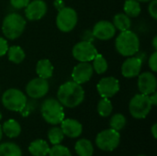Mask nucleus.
I'll return each mask as SVG.
<instances>
[{
    "mask_svg": "<svg viewBox=\"0 0 157 156\" xmlns=\"http://www.w3.org/2000/svg\"><path fill=\"white\" fill-rule=\"evenodd\" d=\"M58 101L66 108H75L85 99V91L81 85L75 81H68L60 86L57 92Z\"/></svg>",
    "mask_w": 157,
    "mask_h": 156,
    "instance_id": "nucleus-1",
    "label": "nucleus"
},
{
    "mask_svg": "<svg viewBox=\"0 0 157 156\" xmlns=\"http://www.w3.org/2000/svg\"><path fill=\"white\" fill-rule=\"evenodd\" d=\"M117 51L125 57L135 55L140 50V40L135 32L128 29L121 31L115 40Z\"/></svg>",
    "mask_w": 157,
    "mask_h": 156,
    "instance_id": "nucleus-2",
    "label": "nucleus"
},
{
    "mask_svg": "<svg viewBox=\"0 0 157 156\" xmlns=\"http://www.w3.org/2000/svg\"><path fill=\"white\" fill-rule=\"evenodd\" d=\"M25 28V18L17 13H11L6 16L2 23V32L8 40H16L20 37Z\"/></svg>",
    "mask_w": 157,
    "mask_h": 156,
    "instance_id": "nucleus-3",
    "label": "nucleus"
},
{
    "mask_svg": "<svg viewBox=\"0 0 157 156\" xmlns=\"http://www.w3.org/2000/svg\"><path fill=\"white\" fill-rule=\"evenodd\" d=\"M41 116L44 120L52 125L60 124L64 120L63 106L54 98H47L40 107Z\"/></svg>",
    "mask_w": 157,
    "mask_h": 156,
    "instance_id": "nucleus-4",
    "label": "nucleus"
},
{
    "mask_svg": "<svg viewBox=\"0 0 157 156\" xmlns=\"http://www.w3.org/2000/svg\"><path fill=\"white\" fill-rule=\"evenodd\" d=\"M2 104L8 110L21 112L26 108L27 97L19 89L9 88L2 96Z\"/></svg>",
    "mask_w": 157,
    "mask_h": 156,
    "instance_id": "nucleus-5",
    "label": "nucleus"
},
{
    "mask_svg": "<svg viewBox=\"0 0 157 156\" xmlns=\"http://www.w3.org/2000/svg\"><path fill=\"white\" fill-rule=\"evenodd\" d=\"M152 103L149 96L144 94L135 95L130 101L129 110L131 115L137 120H142L147 117L152 109Z\"/></svg>",
    "mask_w": 157,
    "mask_h": 156,
    "instance_id": "nucleus-6",
    "label": "nucleus"
},
{
    "mask_svg": "<svg viewBox=\"0 0 157 156\" xmlns=\"http://www.w3.org/2000/svg\"><path fill=\"white\" fill-rule=\"evenodd\" d=\"M77 21L78 16L74 8L64 6L58 11L56 17V25L62 32L72 31L75 28Z\"/></svg>",
    "mask_w": 157,
    "mask_h": 156,
    "instance_id": "nucleus-7",
    "label": "nucleus"
},
{
    "mask_svg": "<svg viewBox=\"0 0 157 156\" xmlns=\"http://www.w3.org/2000/svg\"><path fill=\"white\" fill-rule=\"evenodd\" d=\"M121 142V135L119 131L113 130V129H109L100 131L96 138V144L97 146L106 152H111L115 150Z\"/></svg>",
    "mask_w": 157,
    "mask_h": 156,
    "instance_id": "nucleus-8",
    "label": "nucleus"
},
{
    "mask_svg": "<svg viewBox=\"0 0 157 156\" xmlns=\"http://www.w3.org/2000/svg\"><path fill=\"white\" fill-rule=\"evenodd\" d=\"M73 56L78 62H91L95 56L98 54V51L96 47L90 42L86 40H83L77 42L72 50Z\"/></svg>",
    "mask_w": 157,
    "mask_h": 156,
    "instance_id": "nucleus-9",
    "label": "nucleus"
},
{
    "mask_svg": "<svg viewBox=\"0 0 157 156\" xmlns=\"http://www.w3.org/2000/svg\"><path fill=\"white\" fill-rule=\"evenodd\" d=\"M50 86L46 79L37 77L30 80L26 86V93L27 95L34 99L43 97L47 95L49 91Z\"/></svg>",
    "mask_w": 157,
    "mask_h": 156,
    "instance_id": "nucleus-10",
    "label": "nucleus"
},
{
    "mask_svg": "<svg viewBox=\"0 0 157 156\" xmlns=\"http://www.w3.org/2000/svg\"><path fill=\"white\" fill-rule=\"evenodd\" d=\"M97 89L100 97L105 98H110L114 97L120 90V82L113 76H107L102 78L98 86Z\"/></svg>",
    "mask_w": 157,
    "mask_h": 156,
    "instance_id": "nucleus-11",
    "label": "nucleus"
},
{
    "mask_svg": "<svg viewBox=\"0 0 157 156\" xmlns=\"http://www.w3.org/2000/svg\"><path fill=\"white\" fill-rule=\"evenodd\" d=\"M47 4L43 0H32L25 7V16L29 20L35 21L42 18L47 13Z\"/></svg>",
    "mask_w": 157,
    "mask_h": 156,
    "instance_id": "nucleus-12",
    "label": "nucleus"
},
{
    "mask_svg": "<svg viewBox=\"0 0 157 156\" xmlns=\"http://www.w3.org/2000/svg\"><path fill=\"white\" fill-rule=\"evenodd\" d=\"M116 30L117 29L112 22L108 20H100L95 24L92 33L95 38L100 40H109L114 37Z\"/></svg>",
    "mask_w": 157,
    "mask_h": 156,
    "instance_id": "nucleus-13",
    "label": "nucleus"
},
{
    "mask_svg": "<svg viewBox=\"0 0 157 156\" xmlns=\"http://www.w3.org/2000/svg\"><path fill=\"white\" fill-rule=\"evenodd\" d=\"M93 72H94L93 67L89 63L80 62L73 69L72 72L73 81H75L79 85L85 84L91 79L93 75Z\"/></svg>",
    "mask_w": 157,
    "mask_h": 156,
    "instance_id": "nucleus-14",
    "label": "nucleus"
},
{
    "mask_svg": "<svg viewBox=\"0 0 157 156\" xmlns=\"http://www.w3.org/2000/svg\"><path fill=\"white\" fill-rule=\"evenodd\" d=\"M157 79L154 73L144 72L139 74L138 78V88L141 94L151 95L156 91Z\"/></svg>",
    "mask_w": 157,
    "mask_h": 156,
    "instance_id": "nucleus-15",
    "label": "nucleus"
},
{
    "mask_svg": "<svg viewBox=\"0 0 157 156\" xmlns=\"http://www.w3.org/2000/svg\"><path fill=\"white\" fill-rule=\"evenodd\" d=\"M143 60L139 57H131L124 61L121 65V74L126 78H133L141 73Z\"/></svg>",
    "mask_w": 157,
    "mask_h": 156,
    "instance_id": "nucleus-16",
    "label": "nucleus"
},
{
    "mask_svg": "<svg viewBox=\"0 0 157 156\" xmlns=\"http://www.w3.org/2000/svg\"><path fill=\"white\" fill-rule=\"evenodd\" d=\"M62 131L64 135H66L69 138H76L79 137L82 134L83 127L82 124L74 119H66L63 120L62 122Z\"/></svg>",
    "mask_w": 157,
    "mask_h": 156,
    "instance_id": "nucleus-17",
    "label": "nucleus"
},
{
    "mask_svg": "<svg viewBox=\"0 0 157 156\" xmlns=\"http://www.w3.org/2000/svg\"><path fill=\"white\" fill-rule=\"evenodd\" d=\"M36 73L39 75V77L47 80L52 76L53 66L48 59H41L37 63Z\"/></svg>",
    "mask_w": 157,
    "mask_h": 156,
    "instance_id": "nucleus-18",
    "label": "nucleus"
},
{
    "mask_svg": "<svg viewBox=\"0 0 157 156\" xmlns=\"http://www.w3.org/2000/svg\"><path fill=\"white\" fill-rule=\"evenodd\" d=\"M49 150L48 143L43 140H35L29 146V152L33 156H46Z\"/></svg>",
    "mask_w": 157,
    "mask_h": 156,
    "instance_id": "nucleus-19",
    "label": "nucleus"
},
{
    "mask_svg": "<svg viewBox=\"0 0 157 156\" xmlns=\"http://www.w3.org/2000/svg\"><path fill=\"white\" fill-rule=\"evenodd\" d=\"M2 131L8 138H16L19 136L21 132V127L17 120H8L4 122L2 126Z\"/></svg>",
    "mask_w": 157,
    "mask_h": 156,
    "instance_id": "nucleus-20",
    "label": "nucleus"
},
{
    "mask_svg": "<svg viewBox=\"0 0 157 156\" xmlns=\"http://www.w3.org/2000/svg\"><path fill=\"white\" fill-rule=\"evenodd\" d=\"M113 25L116 29L121 31L128 30L132 27L131 17H128L125 13H118L113 17Z\"/></svg>",
    "mask_w": 157,
    "mask_h": 156,
    "instance_id": "nucleus-21",
    "label": "nucleus"
},
{
    "mask_svg": "<svg viewBox=\"0 0 157 156\" xmlns=\"http://www.w3.org/2000/svg\"><path fill=\"white\" fill-rule=\"evenodd\" d=\"M75 149L79 156H92L94 153V148L91 142L86 139H81L77 141Z\"/></svg>",
    "mask_w": 157,
    "mask_h": 156,
    "instance_id": "nucleus-22",
    "label": "nucleus"
},
{
    "mask_svg": "<svg viewBox=\"0 0 157 156\" xmlns=\"http://www.w3.org/2000/svg\"><path fill=\"white\" fill-rule=\"evenodd\" d=\"M8 60L14 63H20L25 60L26 53L24 50L19 46H11L8 47V50L6 51Z\"/></svg>",
    "mask_w": 157,
    "mask_h": 156,
    "instance_id": "nucleus-23",
    "label": "nucleus"
},
{
    "mask_svg": "<svg viewBox=\"0 0 157 156\" xmlns=\"http://www.w3.org/2000/svg\"><path fill=\"white\" fill-rule=\"evenodd\" d=\"M0 156H22L21 149L13 143L0 144Z\"/></svg>",
    "mask_w": 157,
    "mask_h": 156,
    "instance_id": "nucleus-24",
    "label": "nucleus"
},
{
    "mask_svg": "<svg viewBox=\"0 0 157 156\" xmlns=\"http://www.w3.org/2000/svg\"><path fill=\"white\" fill-rule=\"evenodd\" d=\"M124 13L130 17H136L141 13V5L140 2L136 0H126L124 3Z\"/></svg>",
    "mask_w": 157,
    "mask_h": 156,
    "instance_id": "nucleus-25",
    "label": "nucleus"
},
{
    "mask_svg": "<svg viewBox=\"0 0 157 156\" xmlns=\"http://www.w3.org/2000/svg\"><path fill=\"white\" fill-rule=\"evenodd\" d=\"M92 61H93V64H92L93 70L97 74H102L106 73V71L108 70V62L103 57V55L98 53Z\"/></svg>",
    "mask_w": 157,
    "mask_h": 156,
    "instance_id": "nucleus-26",
    "label": "nucleus"
},
{
    "mask_svg": "<svg viewBox=\"0 0 157 156\" xmlns=\"http://www.w3.org/2000/svg\"><path fill=\"white\" fill-rule=\"evenodd\" d=\"M113 107L109 98L102 97V99L98 104V112L101 117H109L112 112Z\"/></svg>",
    "mask_w": 157,
    "mask_h": 156,
    "instance_id": "nucleus-27",
    "label": "nucleus"
},
{
    "mask_svg": "<svg viewBox=\"0 0 157 156\" xmlns=\"http://www.w3.org/2000/svg\"><path fill=\"white\" fill-rule=\"evenodd\" d=\"M64 134L62 131L61 128L58 127H53L49 131H48V138L49 141L52 144L56 145V144H60L63 140Z\"/></svg>",
    "mask_w": 157,
    "mask_h": 156,
    "instance_id": "nucleus-28",
    "label": "nucleus"
},
{
    "mask_svg": "<svg viewBox=\"0 0 157 156\" xmlns=\"http://www.w3.org/2000/svg\"><path fill=\"white\" fill-rule=\"evenodd\" d=\"M109 124H110L111 129H113L117 131H120L126 125V118L122 114L117 113L112 116Z\"/></svg>",
    "mask_w": 157,
    "mask_h": 156,
    "instance_id": "nucleus-29",
    "label": "nucleus"
},
{
    "mask_svg": "<svg viewBox=\"0 0 157 156\" xmlns=\"http://www.w3.org/2000/svg\"><path fill=\"white\" fill-rule=\"evenodd\" d=\"M48 154L49 156H72L69 149L61 144H56L50 148Z\"/></svg>",
    "mask_w": 157,
    "mask_h": 156,
    "instance_id": "nucleus-30",
    "label": "nucleus"
},
{
    "mask_svg": "<svg viewBox=\"0 0 157 156\" xmlns=\"http://www.w3.org/2000/svg\"><path fill=\"white\" fill-rule=\"evenodd\" d=\"M148 12L154 19H157V0L150 1L148 6Z\"/></svg>",
    "mask_w": 157,
    "mask_h": 156,
    "instance_id": "nucleus-31",
    "label": "nucleus"
},
{
    "mask_svg": "<svg viewBox=\"0 0 157 156\" xmlns=\"http://www.w3.org/2000/svg\"><path fill=\"white\" fill-rule=\"evenodd\" d=\"M148 63H149L150 69H151L154 73L157 72V51H155L151 54V56H150V58H149V62H148Z\"/></svg>",
    "mask_w": 157,
    "mask_h": 156,
    "instance_id": "nucleus-32",
    "label": "nucleus"
},
{
    "mask_svg": "<svg viewBox=\"0 0 157 156\" xmlns=\"http://www.w3.org/2000/svg\"><path fill=\"white\" fill-rule=\"evenodd\" d=\"M30 2V0H10V4L13 7L21 9L27 6V5Z\"/></svg>",
    "mask_w": 157,
    "mask_h": 156,
    "instance_id": "nucleus-33",
    "label": "nucleus"
},
{
    "mask_svg": "<svg viewBox=\"0 0 157 156\" xmlns=\"http://www.w3.org/2000/svg\"><path fill=\"white\" fill-rule=\"evenodd\" d=\"M8 50V43L6 39L3 37H0V57L6 54V51Z\"/></svg>",
    "mask_w": 157,
    "mask_h": 156,
    "instance_id": "nucleus-34",
    "label": "nucleus"
},
{
    "mask_svg": "<svg viewBox=\"0 0 157 156\" xmlns=\"http://www.w3.org/2000/svg\"><path fill=\"white\" fill-rule=\"evenodd\" d=\"M149 98L151 100V103L153 106H156L157 105V93L154 92L151 95H149Z\"/></svg>",
    "mask_w": 157,
    "mask_h": 156,
    "instance_id": "nucleus-35",
    "label": "nucleus"
},
{
    "mask_svg": "<svg viewBox=\"0 0 157 156\" xmlns=\"http://www.w3.org/2000/svg\"><path fill=\"white\" fill-rule=\"evenodd\" d=\"M54 6L58 9V11L60 9H62L63 7H64V3L63 0H55L54 1Z\"/></svg>",
    "mask_w": 157,
    "mask_h": 156,
    "instance_id": "nucleus-36",
    "label": "nucleus"
},
{
    "mask_svg": "<svg viewBox=\"0 0 157 156\" xmlns=\"http://www.w3.org/2000/svg\"><path fill=\"white\" fill-rule=\"evenodd\" d=\"M152 133H153V136H154V138H155V139H156L157 138V124L156 123H155V124L153 125V127H152Z\"/></svg>",
    "mask_w": 157,
    "mask_h": 156,
    "instance_id": "nucleus-37",
    "label": "nucleus"
},
{
    "mask_svg": "<svg viewBox=\"0 0 157 156\" xmlns=\"http://www.w3.org/2000/svg\"><path fill=\"white\" fill-rule=\"evenodd\" d=\"M152 44H153V47H154V49H155V51H157V36H155V37H154Z\"/></svg>",
    "mask_w": 157,
    "mask_h": 156,
    "instance_id": "nucleus-38",
    "label": "nucleus"
},
{
    "mask_svg": "<svg viewBox=\"0 0 157 156\" xmlns=\"http://www.w3.org/2000/svg\"><path fill=\"white\" fill-rule=\"evenodd\" d=\"M2 135H3V131H2V126L0 125V141L2 139Z\"/></svg>",
    "mask_w": 157,
    "mask_h": 156,
    "instance_id": "nucleus-39",
    "label": "nucleus"
},
{
    "mask_svg": "<svg viewBox=\"0 0 157 156\" xmlns=\"http://www.w3.org/2000/svg\"><path fill=\"white\" fill-rule=\"evenodd\" d=\"M138 2H144V3H146V2H150L151 0H136Z\"/></svg>",
    "mask_w": 157,
    "mask_h": 156,
    "instance_id": "nucleus-40",
    "label": "nucleus"
},
{
    "mask_svg": "<svg viewBox=\"0 0 157 156\" xmlns=\"http://www.w3.org/2000/svg\"><path fill=\"white\" fill-rule=\"evenodd\" d=\"M2 120V113L0 112V120Z\"/></svg>",
    "mask_w": 157,
    "mask_h": 156,
    "instance_id": "nucleus-41",
    "label": "nucleus"
},
{
    "mask_svg": "<svg viewBox=\"0 0 157 156\" xmlns=\"http://www.w3.org/2000/svg\"><path fill=\"white\" fill-rule=\"evenodd\" d=\"M138 156H146V155H138Z\"/></svg>",
    "mask_w": 157,
    "mask_h": 156,
    "instance_id": "nucleus-42",
    "label": "nucleus"
}]
</instances>
